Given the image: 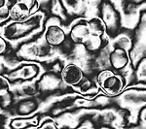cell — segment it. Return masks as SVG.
<instances>
[{"label": "cell", "mask_w": 146, "mask_h": 129, "mask_svg": "<svg viewBox=\"0 0 146 129\" xmlns=\"http://www.w3.org/2000/svg\"><path fill=\"white\" fill-rule=\"evenodd\" d=\"M43 18L44 16L42 13H34L31 17L23 22L12 20L3 27L2 36L7 41H17L25 38L41 28Z\"/></svg>", "instance_id": "6da1fadb"}, {"label": "cell", "mask_w": 146, "mask_h": 129, "mask_svg": "<svg viewBox=\"0 0 146 129\" xmlns=\"http://www.w3.org/2000/svg\"><path fill=\"white\" fill-rule=\"evenodd\" d=\"M96 84L98 88L108 96H117L121 94L126 86V80L112 70L106 69L98 75Z\"/></svg>", "instance_id": "7a4b0ae2"}, {"label": "cell", "mask_w": 146, "mask_h": 129, "mask_svg": "<svg viewBox=\"0 0 146 129\" xmlns=\"http://www.w3.org/2000/svg\"><path fill=\"white\" fill-rule=\"evenodd\" d=\"M101 20L106 28V32L116 33L121 27V15L116 6L110 0H102L100 4Z\"/></svg>", "instance_id": "3957f363"}, {"label": "cell", "mask_w": 146, "mask_h": 129, "mask_svg": "<svg viewBox=\"0 0 146 129\" xmlns=\"http://www.w3.org/2000/svg\"><path fill=\"white\" fill-rule=\"evenodd\" d=\"M60 77H62V81L66 86H77L83 81L84 73L82 68L78 64L71 62L68 63L62 68Z\"/></svg>", "instance_id": "277c9868"}, {"label": "cell", "mask_w": 146, "mask_h": 129, "mask_svg": "<svg viewBox=\"0 0 146 129\" xmlns=\"http://www.w3.org/2000/svg\"><path fill=\"white\" fill-rule=\"evenodd\" d=\"M69 36L74 43L84 45L91 37L90 30L87 25V20H78L76 22L73 23V25L70 28Z\"/></svg>", "instance_id": "5b68a950"}, {"label": "cell", "mask_w": 146, "mask_h": 129, "mask_svg": "<svg viewBox=\"0 0 146 129\" xmlns=\"http://www.w3.org/2000/svg\"><path fill=\"white\" fill-rule=\"evenodd\" d=\"M44 38L50 46H60L65 41L66 33L58 24H50L44 32Z\"/></svg>", "instance_id": "8992f818"}, {"label": "cell", "mask_w": 146, "mask_h": 129, "mask_svg": "<svg viewBox=\"0 0 146 129\" xmlns=\"http://www.w3.org/2000/svg\"><path fill=\"white\" fill-rule=\"evenodd\" d=\"M109 63L114 70H123L129 64V55L125 49L116 48L109 55Z\"/></svg>", "instance_id": "52a82bcc"}, {"label": "cell", "mask_w": 146, "mask_h": 129, "mask_svg": "<svg viewBox=\"0 0 146 129\" xmlns=\"http://www.w3.org/2000/svg\"><path fill=\"white\" fill-rule=\"evenodd\" d=\"M40 73V66L35 63H25L21 65L14 71V77L25 81H30L36 78Z\"/></svg>", "instance_id": "ba28073f"}, {"label": "cell", "mask_w": 146, "mask_h": 129, "mask_svg": "<svg viewBox=\"0 0 146 129\" xmlns=\"http://www.w3.org/2000/svg\"><path fill=\"white\" fill-rule=\"evenodd\" d=\"M33 12L21 2L16 1L9 10V17L14 22H23L33 15Z\"/></svg>", "instance_id": "9c48e42d"}, {"label": "cell", "mask_w": 146, "mask_h": 129, "mask_svg": "<svg viewBox=\"0 0 146 129\" xmlns=\"http://www.w3.org/2000/svg\"><path fill=\"white\" fill-rule=\"evenodd\" d=\"M40 123L38 116H30V118H17L11 120L10 127L14 129L22 128H37Z\"/></svg>", "instance_id": "30bf717a"}, {"label": "cell", "mask_w": 146, "mask_h": 129, "mask_svg": "<svg viewBox=\"0 0 146 129\" xmlns=\"http://www.w3.org/2000/svg\"><path fill=\"white\" fill-rule=\"evenodd\" d=\"M87 20V25L90 30V33L92 36H96V37H101L104 36L106 33V28L103 23L102 20L98 17H94L91 18L90 20Z\"/></svg>", "instance_id": "8fae6325"}, {"label": "cell", "mask_w": 146, "mask_h": 129, "mask_svg": "<svg viewBox=\"0 0 146 129\" xmlns=\"http://www.w3.org/2000/svg\"><path fill=\"white\" fill-rule=\"evenodd\" d=\"M101 45V37H96V36H92L89 38L88 41L84 44L83 46L86 47L87 50L90 51H96Z\"/></svg>", "instance_id": "7c38bea8"}, {"label": "cell", "mask_w": 146, "mask_h": 129, "mask_svg": "<svg viewBox=\"0 0 146 129\" xmlns=\"http://www.w3.org/2000/svg\"><path fill=\"white\" fill-rule=\"evenodd\" d=\"M58 126V124L55 120H54L52 118H49V116H47L43 119L42 121H40L39 125L37 128H41V129H44V128H50V129H56Z\"/></svg>", "instance_id": "4fadbf2b"}, {"label": "cell", "mask_w": 146, "mask_h": 129, "mask_svg": "<svg viewBox=\"0 0 146 129\" xmlns=\"http://www.w3.org/2000/svg\"><path fill=\"white\" fill-rule=\"evenodd\" d=\"M10 91V83L5 77L0 76V96H4Z\"/></svg>", "instance_id": "5bb4252c"}, {"label": "cell", "mask_w": 146, "mask_h": 129, "mask_svg": "<svg viewBox=\"0 0 146 129\" xmlns=\"http://www.w3.org/2000/svg\"><path fill=\"white\" fill-rule=\"evenodd\" d=\"M18 2L25 4V6L28 7L33 13H36V11L39 8V1L38 0H16Z\"/></svg>", "instance_id": "9a60e30c"}, {"label": "cell", "mask_w": 146, "mask_h": 129, "mask_svg": "<svg viewBox=\"0 0 146 129\" xmlns=\"http://www.w3.org/2000/svg\"><path fill=\"white\" fill-rule=\"evenodd\" d=\"M7 50H8V41L2 35H0V55L5 53Z\"/></svg>", "instance_id": "2e32d148"}, {"label": "cell", "mask_w": 146, "mask_h": 129, "mask_svg": "<svg viewBox=\"0 0 146 129\" xmlns=\"http://www.w3.org/2000/svg\"><path fill=\"white\" fill-rule=\"evenodd\" d=\"M7 2H8V0H0V12L6 7Z\"/></svg>", "instance_id": "e0dca14e"}]
</instances>
